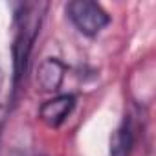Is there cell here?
Returning a JSON list of instances; mask_svg holds the SVG:
<instances>
[{
    "label": "cell",
    "instance_id": "cell-1",
    "mask_svg": "<svg viewBox=\"0 0 156 156\" xmlns=\"http://www.w3.org/2000/svg\"><path fill=\"white\" fill-rule=\"evenodd\" d=\"M68 19L73 22V26L83 35L94 37L98 35L105 26H108L110 17L108 13L92 0H73L66 6Z\"/></svg>",
    "mask_w": 156,
    "mask_h": 156
},
{
    "label": "cell",
    "instance_id": "cell-2",
    "mask_svg": "<svg viewBox=\"0 0 156 156\" xmlns=\"http://www.w3.org/2000/svg\"><path fill=\"white\" fill-rule=\"evenodd\" d=\"M41 9H44V6ZM41 9H39L37 4L28 6L24 9V15L20 17V28H19L17 39H15V48H13V51H15V73H17V79L22 75V72L26 70L28 55H30L31 44L35 41V35L39 31L41 19H42Z\"/></svg>",
    "mask_w": 156,
    "mask_h": 156
},
{
    "label": "cell",
    "instance_id": "cell-3",
    "mask_svg": "<svg viewBox=\"0 0 156 156\" xmlns=\"http://www.w3.org/2000/svg\"><path fill=\"white\" fill-rule=\"evenodd\" d=\"M73 107H75V98L72 94H62V96H57L46 101L41 107L39 116L48 127H59L68 118V114L73 110Z\"/></svg>",
    "mask_w": 156,
    "mask_h": 156
},
{
    "label": "cell",
    "instance_id": "cell-4",
    "mask_svg": "<svg viewBox=\"0 0 156 156\" xmlns=\"http://www.w3.org/2000/svg\"><path fill=\"white\" fill-rule=\"evenodd\" d=\"M64 64L57 59H46L41 62L37 70V83L44 92H53L61 87L64 79Z\"/></svg>",
    "mask_w": 156,
    "mask_h": 156
},
{
    "label": "cell",
    "instance_id": "cell-5",
    "mask_svg": "<svg viewBox=\"0 0 156 156\" xmlns=\"http://www.w3.org/2000/svg\"><path fill=\"white\" fill-rule=\"evenodd\" d=\"M132 147V132L129 123H121L110 138V156H129Z\"/></svg>",
    "mask_w": 156,
    "mask_h": 156
},
{
    "label": "cell",
    "instance_id": "cell-6",
    "mask_svg": "<svg viewBox=\"0 0 156 156\" xmlns=\"http://www.w3.org/2000/svg\"><path fill=\"white\" fill-rule=\"evenodd\" d=\"M0 85H2V72H0Z\"/></svg>",
    "mask_w": 156,
    "mask_h": 156
}]
</instances>
